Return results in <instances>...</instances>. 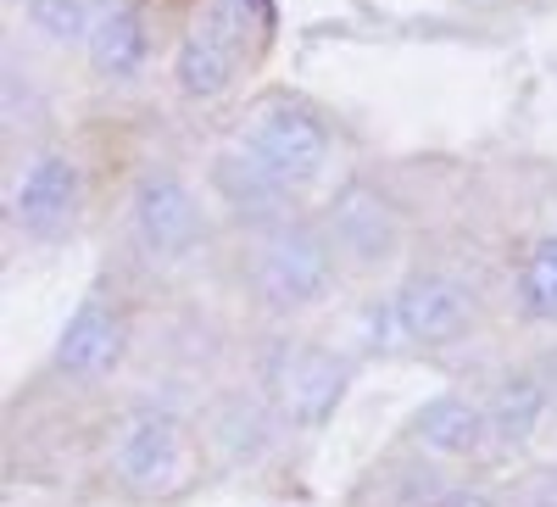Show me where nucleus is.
Returning <instances> with one entry per match:
<instances>
[{"label":"nucleus","mask_w":557,"mask_h":507,"mask_svg":"<svg viewBox=\"0 0 557 507\" xmlns=\"http://www.w3.org/2000/svg\"><path fill=\"white\" fill-rule=\"evenodd\" d=\"M318 218L330 228L351 285H385L401 273L412 223H407L401 196L374 173H341L330 184V196L318 201Z\"/></svg>","instance_id":"6"},{"label":"nucleus","mask_w":557,"mask_h":507,"mask_svg":"<svg viewBox=\"0 0 557 507\" xmlns=\"http://www.w3.org/2000/svg\"><path fill=\"white\" fill-rule=\"evenodd\" d=\"M89 212V173L73 146H34L7 184V235L28 251H57Z\"/></svg>","instance_id":"8"},{"label":"nucleus","mask_w":557,"mask_h":507,"mask_svg":"<svg viewBox=\"0 0 557 507\" xmlns=\"http://www.w3.org/2000/svg\"><path fill=\"white\" fill-rule=\"evenodd\" d=\"M480 396H485V412H491V452L496 457H524L552 419L557 385L541 362H507Z\"/></svg>","instance_id":"15"},{"label":"nucleus","mask_w":557,"mask_h":507,"mask_svg":"<svg viewBox=\"0 0 557 507\" xmlns=\"http://www.w3.org/2000/svg\"><path fill=\"white\" fill-rule=\"evenodd\" d=\"M396 441L412 446V452L441 457V463H451V469H480V463H491V457H496L491 452L485 396L480 391H457V385L418 401L407 419H401Z\"/></svg>","instance_id":"12"},{"label":"nucleus","mask_w":557,"mask_h":507,"mask_svg":"<svg viewBox=\"0 0 557 507\" xmlns=\"http://www.w3.org/2000/svg\"><path fill=\"white\" fill-rule=\"evenodd\" d=\"M462 7H491V0H462Z\"/></svg>","instance_id":"22"},{"label":"nucleus","mask_w":557,"mask_h":507,"mask_svg":"<svg viewBox=\"0 0 557 507\" xmlns=\"http://www.w3.org/2000/svg\"><path fill=\"white\" fill-rule=\"evenodd\" d=\"M0 101H7V134H17V123H23V134H28V123L45 112L39 78H34V67H28L17 51H7V67H0Z\"/></svg>","instance_id":"19"},{"label":"nucleus","mask_w":557,"mask_h":507,"mask_svg":"<svg viewBox=\"0 0 557 507\" xmlns=\"http://www.w3.org/2000/svg\"><path fill=\"white\" fill-rule=\"evenodd\" d=\"M207 7L228 23V28H240V39L251 45V51L262 57L273 34H278V0H207Z\"/></svg>","instance_id":"20"},{"label":"nucleus","mask_w":557,"mask_h":507,"mask_svg":"<svg viewBox=\"0 0 557 507\" xmlns=\"http://www.w3.org/2000/svg\"><path fill=\"white\" fill-rule=\"evenodd\" d=\"M201 184H207V196H212L223 228H235V235H257V228H273V223H285V218L312 207L307 190H296L285 173H273L240 140L212 146V157L201 168Z\"/></svg>","instance_id":"10"},{"label":"nucleus","mask_w":557,"mask_h":507,"mask_svg":"<svg viewBox=\"0 0 557 507\" xmlns=\"http://www.w3.org/2000/svg\"><path fill=\"white\" fill-rule=\"evenodd\" d=\"M441 507H496V491L485 480H469V474H457V485L446 491Z\"/></svg>","instance_id":"21"},{"label":"nucleus","mask_w":557,"mask_h":507,"mask_svg":"<svg viewBox=\"0 0 557 507\" xmlns=\"http://www.w3.org/2000/svg\"><path fill=\"white\" fill-rule=\"evenodd\" d=\"M157 62V23H151V0H101L96 28L84 45V67L96 84L123 89L139 84Z\"/></svg>","instance_id":"14"},{"label":"nucleus","mask_w":557,"mask_h":507,"mask_svg":"<svg viewBox=\"0 0 557 507\" xmlns=\"http://www.w3.org/2000/svg\"><path fill=\"white\" fill-rule=\"evenodd\" d=\"M201 441H207V457L223 469H262L278 452V441H290V435L278 430L273 407L262 401L257 385H235V391H218L207 401Z\"/></svg>","instance_id":"13"},{"label":"nucleus","mask_w":557,"mask_h":507,"mask_svg":"<svg viewBox=\"0 0 557 507\" xmlns=\"http://www.w3.org/2000/svg\"><path fill=\"white\" fill-rule=\"evenodd\" d=\"M507 301H513L519 324L557 330V228H541L524 240L513 273H507Z\"/></svg>","instance_id":"17"},{"label":"nucleus","mask_w":557,"mask_h":507,"mask_svg":"<svg viewBox=\"0 0 557 507\" xmlns=\"http://www.w3.org/2000/svg\"><path fill=\"white\" fill-rule=\"evenodd\" d=\"M246 67H257V51L207 7V0H196L184 28H178V39H173V57H168L173 96L190 101V107L223 101L228 89L246 78Z\"/></svg>","instance_id":"11"},{"label":"nucleus","mask_w":557,"mask_h":507,"mask_svg":"<svg viewBox=\"0 0 557 507\" xmlns=\"http://www.w3.org/2000/svg\"><path fill=\"white\" fill-rule=\"evenodd\" d=\"M235 240H240V290L268 324H307L323 307H335L341 290L351 285L318 207Z\"/></svg>","instance_id":"1"},{"label":"nucleus","mask_w":557,"mask_h":507,"mask_svg":"<svg viewBox=\"0 0 557 507\" xmlns=\"http://www.w3.org/2000/svg\"><path fill=\"white\" fill-rule=\"evenodd\" d=\"M218 228H223V218L207 196V184L190 178L178 162L151 157L128 173L123 207H117V240L139 273L190 268L218 240Z\"/></svg>","instance_id":"2"},{"label":"nucleus","mask_w":557,"mask_h":507,"mask_svg":"<svg viewBox=\"0 0 557 507\" xmlns=\"http://www.w3.org/2000/svg\"><path fill=\"white\" fill-rule=\"evenodd\" d=\"M235 140L262 157L273 173H285L296 190H318L330 184L335 157H341V123L330 118V107L301 96V89H268L257 96L240 123H235Z\"/></svg>","instance_id":"7"},{"label":"nucleus","mask_w":557,"mask_h":507,"mask_svg":"<svg viewBox=\"0 0 557 507\" xmlns=\"http://www.w3.org/2000/svg\"><path fill=\"white\" fill-rule=\"evenodd\" d=\"M380 290L391 312L396 357H446L480 341L485 330L480 290L469 285V273H457L446 262H407Z\"/></svg>","instance_id":"5"},{"label":"nucleus","mask_w":557,"mask_h":507,"mask_svg":"<svg viewBox=\"0 0 557 507\" xmlns=\"http://www.w3.org/2000/svg\"><path fill=\"white\" fill-rule=\"evenodd\" d=\"M457 474H469V469H451L441 457L412 452V446L396 441L385 457H374V463L357 474L346 507H441L446 491L457 485Z\"/></svg>","instance_id":"16"},{"label":"nucleus","mask_w":557,"mask_h":507,"mask_svg":"<svg viewBox=\"0 0 557 507\" xmlns=\"http://www.w3.org/2000/svg\"><path fill=\"white\" fill-rule=\"evenodd\" d=\"M207 441L168 401H134L107 435V480L128 502H178L207 474Z\"/></svg>","instance_id":"4"},{"label":"nucleus","mask_w":557,"mask_h":507,"mask_svg":"<svg viewBox=\"0 0 557 507\" xmlns=\"http://www.w3.org/2000/svg\"><path fill=\"white\" fill-rule=\"evenodd\" d=\"M128 351H134V301L112 273H96V285L62 318L45 374L67 391H96V385H112L123 374Z\"/></svg>","instance_id":"9"},{"label":"nucleus","mask_w":557,"mask_h":507,"mask_svg":"<svg viewBox=\"0 0 557 507\" xmlns=\"http://www.w3.org/2000/svg\"><path fill=\"white\" fill-rule=\"evenodd\" d=\"M357 368H362V357L346 341L307 335L296 324H273V335L257 346L251 385L273 407L278 430L290 441H312V435L330 430V419L341 412Z\"/></svg>","instance_id":"3"},{"label":"nucleus","mask_w":557,"mask_h":507,"mask_svg":"<svg viewBox=\"0 0 557 507\" xmlns=\"http://www.w3.org/2000/svg\"><path fill=\"white\" fill-rule=\"evenodd\" d=\"M17 12H23V28L45 39L51 51H84L101 0H17Z\"/></svg>","instance_id":"18"}]
</instances>
